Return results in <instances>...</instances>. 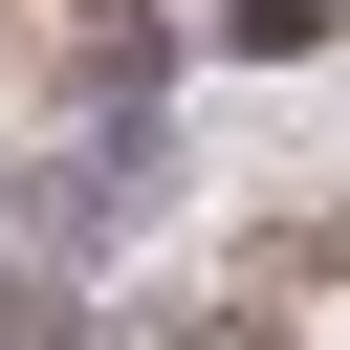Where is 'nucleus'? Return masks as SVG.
I'll list each match as a JSON object with an SVG mask.
<instances>
[{"label": "nucleus", "mask_w": 350, "mask_h": 350, "mask_svg": "<svg viewBox=\"0 0 350 350\" xmlns=\"http://www.w3.org/2000/svg\"><path fill=\"white\" fill-rule=\"evenodd\" d=\"M153 175H175V131H66V153H22V175H0V262H66V284H88Z\"/></svg>", "instance_id": "obj_1"}, {"label": "nucleus", "mask_w": 350, "mask_h": 350, "mask_svg": "<svg viewBox=\"0 0 350 350\" xmlns=\"http://www.w3.org/2000/svg\"><path fill=\"white\" fill-rule=\"evenodd\" d=\"M175 66H197V44H175V22H131V0H109V22H88V44H66V131H175Z\"/></svg>", "instance_id": "obj_2"}, {"label": "nucleus", "mask_w": 350, "mask_h": 350, "mask_svg": "<svg viewBox=\"0 0 350 350\" xmlns=\"http://www.w3.org/2000/svg\"><path fill=\"white\" fill-rule=\"evenodd\" d=\"M0 350H88V284L66 262H0Z\"/></svg>", "instance_id": "obj_3"}, {"label": "nucleus", "mask_w": 350, "mask_h": 350, "mask_svg": "<svg viewBox=\"0 0 350 350\" xmlns=\"http://www.w3.org/2000/svg\"><path fill=\"white\" fill-rule=\"evenodd\" d=\"M219 44H241V66H306V44H328V0H219Z\"/></svg>", "instance_id": "obj_4"}, {"label": "nucleus", "mask_w": 350, "mask_h": 350, "mask_svg": "<svg viewBox=\"0 0 350 350\" xmlns=\"http://www.w3.org/2000/svg\"><path fill=\"white\" fill-rule=\"evenodd\" d=\"M153 350H284V306H175Z\"/></svg>", "instance_id": "obj_5"}]
</instances>
